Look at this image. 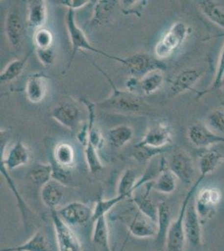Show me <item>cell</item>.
<instances>
[{
	"label": "cell",
	"mask_w": 224,
	"mask_h": 251,
	"mask_svg": "<svg viewBox=\"0 0 224 251\" xmlns=\"http://www.w3.org/2000/svg\"><path fill=\"white\" fill-rule=\"evenodd\" d=\"M93 208L82 202H71L57 210L65 222L71 227L84 226L89 221H92Z\"/></svg>",
	"instance_id": "obj_12"
},
{
	"label": "cell",
	"mask_w": 224,
	"mask_h": 251,
	"mask_svg": "<svg viewBox=\"0 0 224 251\" xmlns=\"http://www.w3.org/2000/svg\"><path fill=\"white\" fill-rule=\"evenodd\" d=\"M224 160V144L215 145L207 149L199 157L200 176L206 177L215 171L219 163Z\"/></svg>",
	"instance_id": "obj_21"
},
{
	"label": "cell",
	"mask_w": 224,
	"mask_h": 251,
	"mask_svg": "<svg viewBox=\"0 0 224 251\" xmlns=\"http://www.w3.org/2000/svg\"><path fill=\"white\" fill-rule=\"evenodd\" d=\"M82 146L84 147L85 161L90 172L92 174H96L97 172L101 171L103 164L98 154V151L91 145L89 139Z\"/></svg>",
	"instance_id": "obj_38"
},
{
	"label": "cell",
	"mask_w": 224,
	"mask_h": 251,
	"mask_svg": "<svg viewBox=\"0 0 224 251\" xmlns=\"http://www.w3.org/2000/svg\"><path fill=\"white\" fill-rule=\"evenodd\" d=\"M204 71L200 68L185 69L179 72L170 83V92L173 96H178L188 91H193V87L201 80Z\"/></svg>",
	"instance_id": "obj_18"
},
{
	"label": "cell",
	"mask_w": 224,
	"mask_h": 251,
	"mask_svg": "<svg viewBox=\"0 0 224 251\" xmlns=\"http://www.w3.org/2000/svg\"><path fill=\"white\" fill-rule=\"evenodd\" d=\"M197 4L211 22L224 29V3L213 0H201Z\"/></svg>",
	"instance_id": "obj_29"
},
{
	"label": "cell",
	"mask_w": 224,
	"mask_h": 251,
	"mask_svg": "<svg viewBox=\"0 0 224 251\" xmlns=\"http://www.w3.org/2000/svg\"><path fill=\"white\" fill-rule=\"evenodd\" d=\"M133 135V129L131 126L120 125L109 130L108 139L113 147L117 149H122L132 140Z\"/></svg>",
	"instance_id": "obj_31"
},
{
	"label": "cell",
	"mask_w": 224,
	"mask_h": 251,
	"mask_svg": "<svg viewBox=\"0 0 224 251\" xmlns=\"http://www.w3.org/2000/svg\"><path fill=\"white\" fill-rule=\"evenodd\" d=\"M140 79H137L136 77H131L128 79L127 81L125 82V86H126V90L130 91V92H134V90L137 88V86L140 85Z\"/></svg>",
	"instance_id": "obj_46"
},
{
	"label": "cell",
	"mask_w": 224,
	"mask_h": 251,
	"mask_svg": "<svg viewBox=\"0 0 224 251\" xmlns=\"http://www.w3.org/2000/svg\"><path fill=\"white\" fill-rule=\"evenodd\" d=\"M34 43L35 49L51 48L54 43V35L50 29L44 27L34 32Z\"/></svg>",
	"instance_id": "obj_42"
},
{
	"label": "cell",
	"mask_w": 224,
	"mask_h": 251,
	"mask_svg": "<svg viewBox=\"0 0 224 251\" xmlns=\"http://www.w3.org/2000/svg\"><path fill=\"white\" fill-rule=\"evenodd\" d=\"M168 168L176 175L177 179L185 184L195 183L196 172L190 156L185 151H177L172 156L168 163Z\"/></svg>",
	"instance_id": "obj_15"
},
{
	"label": "cell",
	"mask_w": 224,
	"mask_h": 251,
	"mask_svg": "<svg viewBox=\"0 0 224 251\" xmlns=\"http://www.w3.org/2000/svg\"><path fill=\"white\" fill-rule=\"evenodd\" d=\"M172 213L170 205L168 202L162 201L158 203V214H157V230L155 237V244L157 250L164 248L167 244V239L171 225H172Z\"/></svg>",
	"instance_id": "obj_20"
},
{
	"label": "cell",
	"mask_w": 224,
	"mask_h": 251,
	"mask_svg": "<svg viewBox=\"0 0 224 251\" xmlns=\"http://www.w3.org/2000/svg\"><path fill=\"white\" fill-rule=\"evenodd\" d=\"M111 217L124 223L132 236L139 239L156 237L157 230L156 221L142 214L131 200H129V204L123 206L122 209L115 215H111Z\"/></svg>",
	"instance_id": "obj_2"
},
{
	"label": "cell",
	"mask_w": 224,
	"mask_h": 251,
	"mask_svg": "<svg viewBox=\"0 0 224 251\" xmlns=\"http://www.w3.org/2000/svg\"><path fill=\"white\" fill-rule=\"evenodd\" d=\"M52 226L58 251H80L81 246L72 227L60 217L57 210H51Z\"/></svg>",
	"instance_id": "obj_7"
},
{
	"label": "cell",
	"mask_w": 224,
	"mask_h": 251,
	"mask_svg": "<svg viewBox=\"0 0 224 251\" xmlns=\"http://www.w3.org/2000/svg\"><path fill=\"white\" fill-rule=\"evenodd\" d=\"M65 187L63 183L52 178L45 184L40 190V196L42 202L47 208L51 210H57L56 208L61 203L65 196Z\"/></svg>",
	"instance_id": "obj_24"
},
{
	"label": "cell",
	"mask_w": 224,
	"mask_h": 251,
	"mask_svg": "<svg viewBox=\"0 0 224 251\" xmlns=\"http://www.w3.org/2000/svg\"><path fill=\"white\" fill-rule=\"evenodd\" d=\"M122 65L126 69L131 76L140 80L149 72L156 70L164 72L167 69L162 60L147 54H136L127 58H123Z\"/></svg>",
	"instance_id": "obj_6"
},
{
	"label": "cell",
	"mask_w": 224,
	"mask_h": 251,
	"mask_svg": "<svg viewBox=\"0 0 224 251\" xmlns=\"http://www.w3.org/2000/svg\"><path fill=\"white\" fill-rule=\"evenodd\" d=\"M153 181L146 183L144 185L137 188L132 194L131 200L136 205V208L150 218L154 221L157 220L158 214V204H156L151 198V191L153 190Z\"/></svg>",
	"instance_id": "obj_17"
},
{
	"label": "cell",
	"mask_w": 224,
	"mask_h": 251,
	"mask_svg": "<svg viewBox=\"0 0 224 251\" xmlns=\"http://www.w3.org/2000/svg\"><path fill=\"white\" fill-rule=\"evenodd\" d=\"M92 241L95 246L101 251H111L110 248V237L107 218L101 216L95 221Z\"/></svg>",
	"instance_id": "obj_30"
},
{
	"label": "cell",
	"mask_w": 224,
	"mask_h": 251,
	"mask_svg": "<svg viewBox=\"0 0 224 251\" xmlns=\"http://www.w3.org/2000/svg\"><path fill=\"white\" fill-rule=\"evenodd\" d=\"M31 53L32 51H29L22 59L12 60L11 62H9L0 73L1 82H11L15 79H17L25 71Z\"/></svg>",
	"instance_id": "obj_33"
},
{
	"label": "cell",
	"mask_w": 224,
	"mask_h": 251,
	"mask_svg": "<svg viewBox=\"0 0 224 251\" xmlns=\"http://www.w3.org/2000/svg\"><path fill=\"white\" fill-rule=\"evenodd\" d=\"M89 3H91V1L89 0H62L60 2V4L67 8L68 10H73V11L84 8Z\"/></svg>",
	"instance_id": "obj_45"
},
{
	"label": "cell",
	"mask_w": 224,
	"mask_h": 251,
	"mask_svg": "<svg viewBox=\"0 0 224 251\" xmlns=\"http://www.w3.org/2000/svg\"><path fill=\"white\" fill-rule=\"evenodd\" d=\"M30 150L25 143L18 141L5 152V144L1 141V160L0 163L5 166L9 171L19 169L29 162Z\"/></svg>",
	"instance_id": "obj_14"
},
{
	"label": "cell",
	"mask_w": 224,
	"mask_h": 251,
	"mask_svg": "<svg viewBox=\"0 0 224 251\" xmlns=\"http://www.w3.org/2000/svg\"><path fill=\"white\" fill-rule=\"evenodd\" d=\"M119 1L116 0H98L95 3L93 15L91 18V23L92 25H108L113 19L116 9L120 5Z\"/></svg>",
	"instance_id": "obj_23"
},
{
	"label": "cell",
	"mask_w": 224,
	"mask_h": 251,
	"mask_svg": "<svg viewBox=\"0 0 224 251\" xmlns=\"http://www.w3.org/2000/svg\"><path fill=\"white\" fill-rule=\"evenodd\" d=\"M81 102L86 106L89 112L88 122V138L89 142L91 143L97 151L102 149L104 147L105 139L103 137L101 131H100L98 126L96 125V107L97 105L91 102L87 99H81Z\"/></svg>",
	"instance_id": "obj_28"
},
{
	"label": "cell",
	"mask_w": 224,
	"mask_h": 251,
	"mask_svg": "<svg viewBox=\"0 0 224 251\" xmlns=\"http://www.w3.org/2000/svg\"><path fill=\"white\" fill-rule=\"evenodd\" d=\"M173 141V129L167 123H158L150 126L142 140L136 147H146L153 149H169Z\"/></svg>",
	"instance_id": "obj_10"
},
{
	"label": "cell",
	"mask_w": 224,
	"mask_h": 251,
	"mask_svg": "<svg viewBox=\"0 0 224 251\" xmlns=\"http://www.w3.org/2000/svg\"><path fill=\"white\" fill-rule=\"evenodd\" d=\"M0 251H55V249L48 234L40 230L22 245L1 249Z\"/></svg>",
	"instance_id": "obj_25"
},
{
	"label": "cell",
	"mask_w": 224,
	"mask_h": 251,
	"mask_svg": "<svg viewBox=\"0 0 224 251\" xmlns=\"http://www.w3.org/2000/svg\"><path fill=\"white\" fill-rule=\"evenodd\" d=\"M205 124L217 134L224 136V110L215 109L211 111L206 117Z\"/></svg>",
	"instance_id": "obj_39"
},
{
	"label": "cell",
	"mask_w": 224,
	"mask_h": 251,
	"mask_svg": "<svg viewBox=\"0 0 224 251\" xmlns=\"http://www.w3.org/2000/svg\"><path fill=\"white\" fill-rule=\"evenodd\" d=\"M91 61L93 66L98 69L100 72L105 76L112 88L111 95L105 98V100L97 103V106L105 111L120 114L135 115L142 113L145 108V103L142 98L135 92L118 88L102 69L100 68L92 60Z\"/></svg>",
	"instance_id": "obj_1"
},
{
	"label": "cell",
	"mask_w": 224,
	"mask_h": 251,
	"mask_svg": "<svg viewBox=\"0 0 224 251\" xmlns=\"http://www.w3.org/2000/svg\"><path fill=\"white\" fill-rule=\"evenodd\" d=\"M27 25L34 32L44 28L48 19L47 3L45 0H30L27 2Z\"/></svg>",
	"instance_id": "obj_22"
},
{
	"label": "cell",
	"mask_w": 224,
	"mask_h": 251,
	"mask_svg": "<svg viewBox=\"0 0 224 251\" xmlns=\"http://www.w3.org/2000/svg\"><path fill=\"white\" fill-rule=\"evenodd\" d=\"M48 78L42 73H35L27 79L25 92L27 100L33 104H39L45 100L48 93Z\"/></svg>",
	"instance_id": "obj_19"
},
{
	"label": "cell",
	"mask_w": 224,
	"mask_h": 251,
	"mask_svg": "<svg viewBox=\"0 0 224 251\" xmlns=\"http://www.w3.org/2000/svg\"><path fill=\"white\" fill-rule=\"evenodd\" d=\"M125 199L124 196L122 195H117L116 197L111 198L108 200H105L103 198L100 197L96 203V205L93 208V218L92 221L95 222L98 218L101 216H106L107 214L112 211L114 208H116L118 204L124 202Z\"/></svg>",
	"instance_id": "obj_36"
},
{
	"label": "cell",
	"mask_w": 224,
	"mask_h": 251,
	"mask_svg": "<svg viewBox=\"0 0 224 251\" xmlns=\"http://www.w3.org/2000/svg\"><path fill=\"white\" fill-rule=\"evenodd\" d=\"M164 82V75L163 71L156 70L150 72L142 77L140 81V86L142 92L146 96H150L157 92L161 88Z\"/></svg>",
	"instance_id": "obj_35"
},
{
	"label": "cell",
	"mask_w": 224,
	"mask_h": 251,
	"mask_svg": "<svg viewBox=\"0 0 224 251\" xmlns=\"http://www.w3.org/2000/svg\"><path fill=\"white\" fill-rule=\"evenodd\" d=\"M193 198L188 203L185 213V239L189 248L198 250L202 246V224L197 213Z\"/></svg>",
	"instance_id": "obj_9"
},
{
	"label": "cell",
	"mask_w": 224,
	"mask_h": 251,
	"mask_svg": "<svg viewBox=\"0 0 224 251\" xmlns=\"http://www.w3.org/2000/svg\"><path fill=\"white\" fill-rule=\"evenodd\" d=\"M54 162L52 165L65 171L71 172L75 163V152L73 146L63 142L58 143L54 150Z\"/></svg>",
	"instance_id": "obj_26"
},
{
	"label": "cell",
	"mask_w": 224,
	"mask_h": 251,
	"mask_svg": "<svg viewBox=\"0 0 224 251\" xmlns=\"http://www.w3.org/2000/svg\"><path fill=\"white\" fill-rule=\"evenodd\" d=\"M66 25L67 31H68L69 38L71 40V60L68 62V65L66 66L65 72H68L69 69L71 68L75 56V54L79 50L97 53V54L102 55L104 57L111 59V60H115V61H117V62L122 64V61H123V58L111 55V54H108L106 52L96 48L95 46L91 45L84 31L77 25L76 20H75V11H73V10H68V12H67L66 16Z\"/></svg>",
	"instance_id": "obj_3"
},
{
	"label": "cell",
	"mask_w": 224,
	"mask_h": 251,
	"mask_svg": "<svg viewBox=\"0 0 224 251\" xmlns=\"http://www.w3.org/2000/svg\"><path fill=\"white\" fill-rule=\"evenodd\" d=\"M6 39L12 48L19 49L24 37V21L20 9L14 7L9 9L4 22Z\"/></svg>",
	"instance_id": "obj_16"
},
{
	"label": "cell",
	"mask_w": 224,
	"mask_h": 251,
	"mask_svg": "<svg viewBox=\"0 0 224 251\" xmlns=\"http://www.w3.org/2000/svg\"><path fill=\"white\" fill-rule=\"evenodd\" d=\"M167 151L168 149H153L146 148V147H135V151L132 156L140 163H145L153 159Z\"/></svg>",
	"instance_id": "obj_43"
},
{
	"label": "cell",
	"mask_w": 224,
	"mask_h": 251,
	"mask_svg": "<svg viewBox=\"0 0 224 251\" xmlns=\"http://www.w3.org/2000/svg\"><path fill=\"white\" fill-rule=\"evenodd\" d=\"M50 117L71 131L76 130L82 120L79 106L70 100H65L58 104L50 112Z\"/></svg>",
	"instance_id": "obj_13"
},
{
	"label": "cell",
	"mask_w": 224,
	"mask_h": 251,
	"mask_svg": "<svg viewBox=\"0 0 224 251\" xmlns=\"http://www.w3.org/2000/svg\"><path fill=\"white\" fill-rule=\"evenodd\" d=\"M138 182L136 172L132 169H128L122 174L117 186V195H122L131 200L132 194L136 191V183Z\"/></svg>",
	"instance_id": "obj_34"
},
{
	"label": "cell",
	"mask_w": 224,
	"mask_h": 251,
	"mask_svg": "<svg viewBox=\"0 0 224 251\" xmlns=\"http://www.w3.org/2000/svg\"><path fill=\"white\" fill-rule=\"evenodd\" d=\"M38 60L46 67L53 66L55 60V53L53 47L48 49H35Z\"/></svg>",
	"instance_id": "obj_44"
},
{
	"label": "cell",
	"mask_w": 224,
	"mask_h": 251,
	"mask_svg": "<svg viewBox=\"0 0 224 251\" xmlns=\"http://www.w3.org/2000/svg\"><path fill=\"white\" fill-rule=\"evenodd\" d=\"M190 28L183 22L173 24L169 30L163 35L155 46V54L158 60H163L171 56L184 43Z\"/></svg>",
	"instance_id": "obj_5"
},
{
	"label": "cell",
	"mask_w": 224,
	"mask_h": 251,
	"mask_svg": "<svg viewBox=\"0 0 224 251\" xmlns=\"http://www.w3.org/2000/svg\"><path fill=\"white\" fill-rule=\"evenodd\" d=\"M0 173L3 175V177H4V179L8 183L10 190H11L14 197L17 200L18 207H19L21 215L23 217L24 224H25V226H26L27 220H28V214H29L30 210L26 204L25 201L24 200L23 197L20 195V192L18 191L17 187L15 185L14 180L12 179L10 175H9V170L6 169L5 166L3 165L2 163H0Z\"/></svg>",
	"instance_id": "obj_37"
},
{
	"label": "cell",
	"mask_w": 224,
	"mask_h": 251,
	"mask_svg": "<svg viewBox=\"0 0 224 251\" xmlns=\"http://www.w3.org/2000/svg\"><path fill=\"white\" fill-rule=\"evenodd\" d=\"M187 138L197 149H210L219 144H224V136L217 134L204 123H194L187 128Z\"/></svg>",
	"instance_id": "obj_11"
},
{
	"label": "cell",
	"mask_w": 224,
	"mask_h": 251,
	"mask_svg": "<svg viewBox=\"0 0 224 251\" xmlns=\"http://www.w3.org/2000/svg\"></svg>",
	"instance_id": "obj_47"
},
{
	"label": "cell",
	"mask_w": 224,
	"mask_h": 251,
	"mask_svg": "<svg viewBox=\"0 0 224 251\" xmlns=\"http://www.w3.org/2000/svg\"><path fill=\"white\" fill-rule=\"evenodd\" d=\"M177 177L168 168V163L165 158H162V169L158 176L153 181V190L161 194H171L176 190Z\"/></svg>",
	"instance_id": "obj_27"
},
{
	"label": "cell",
	"mask_w": 224,
	"mask_h": 251,
	"mask_svg": "<svg viewBox=\"0 0 224 251\" xmlns=\"http://www.w3.org/2000/svg\"><path fill=\"white\" fill-rule=\"evenodd\" d=\"M27 175L34 185L42 188L52 179L53 167L51 163H36L28 170Z\"/></svg>",
	"instance_id": "obj_32"
},
{
	"label": "cell",
	"mask_w": 224,
	"mask_h": 251,
	"mask_svg": "<svg viewBox=\"0 0 224 251\" xmlns=\"http://www.w3.org/2000/svg\"><path fill=\"white\" fill-rule=\"evenodd\" d=\"M204 178L205 177L200 176L196 180V182L193 183L182 202L176 220H173L170 229L168 231V239L166 244L168 251H184L185 245H186L184 233L185 213H186L188 203L193 199L199 185L201 184Z\"/></svg>",
	"instance_id": "obj_4"
},
{
	"label": "cell",
	"mask_w": 224,
	"mask_h": 251,
	"mask_svg": "<svg viewBox=\"0 0 224 251\" xmlns=\"http://www.w3.org/2000/svg\"><path fill=\"white\" fill-rule=\"evenodd\" d=\"M222 200L223 194L221 190L216 187H206L198 192L194 203L202 225L213 217L218 206L221 203Z\"/></svg>",
	"instance_id": "obj_8"
},
{
	"label": "cell",
	"mask_w": 224,
	"mask_h": 251,
	"mask_svg": "<svg viewBox=\"0 0 224 251\" xmlns=\"http://www.w3.org/2000/svg\"><path fill=\"white\" fill-rule=\"evenodd\" d=\"M122 12L125 15H134L140 18L148 5L146 0H122L119 1Z\"/></svg>",
	"instance_id": "obj_40"
},
{
	"label": "cell",
	"mask_w": 224,
	"mask_h": 251,
	"mask_svg": "<svg viewBox=\"0 0 224 251\" xmlns=\"http://www.w3.org/2000/svg\"><path fill=\"white\" fill-rule=\"evenodd\" d=\"M224 45L222 49L221 53L219 55V62L217 66V72H216L215 78L212 83V86L209 88L207 89L205 92L199 93V97H201L202 95L209 92H213L221 88V86L224 85Z\"/></svg>",
	"instance_id": "obj_41"
}]
</instances>
